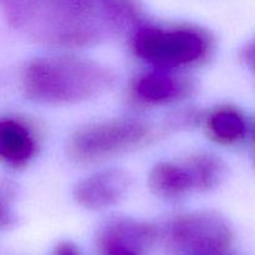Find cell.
<instances>
[{
  "instance_id": "12",
  "label": "cell",
  "mask_w": 255,
  "mask_h": 255,
  "mask_svg": "<svg viewBox=\"0 0 255 255\" xmlns=\"http://www.w3.org/2000/svg\"><path fill=\"white\" fill-rule=\"evenodd\" d=\"M243 60L249 69L255 72V40L251 42L243 51Z\"/></svg>"
},
{
  "instance_id": "1",
  "label": "cell",
  "mask_w": 255,
  "mask_h": 255,
  "mask_svg": "<svg viewBox=\"0 0 255 255\" xmlns=\"http://www.w3.org/2000/svg\"><path fill=\"white\" fill-rule=\"evenodd\" d=\"M109 70L76 56H45L29 62L22 89L30 100L45 105L75 104L101 94L111 85Z\"/></svg>"
},
{
  "instance_id": "5",
  "label": "cell",
  "mask_w": 255,
  "mask_h": 255,
  "mask_svg": "<svg viewBox=\"0 0 255 255\" xmlns=\"http://www.w3.org/2000/svg\"><path fill=\"white\" fill-rule=\"evenodd\" d=\"M156 236V228L151 224L117 218L102 227L97 243L102 255H144Z\"/></svg>"
},
{
  "instance_id": "11",
  "label": "cell",
  "mask_w": 255,
  "mask_h": 255,
  "mask_svg": "<svg viewBox=\"0 0 255 255\" xmlns=\"http://www.w3.org/2000/svg\"><path fill=\"white\" fill-rule=\"evenodd\" d=\"M209 127L218 141L233 143L246 136L247 125L243 117L233 110H221L211 117Z\"/></svg>"
},
{
  "instance_id": "6",
  "label": "cell",
  "mask_w": 255,
  "mask_h": 255,
  "mask_svg": "<svg viewBox=\"0 0 255 255\" xmlns=\"http://www.w3.org/2000/svg\"><path fill=\"white\" fill-rule=\"evenodd\" d=\"M129 187V177L121 169H109L82 179L74 197L85 208L104 209L119 203Z\"/></svg>"
},
{
  "instance_id": "2",
  "label": "cell",
  "mask_w": 255,
  "mask_h": 255,
  "mask_svg": "<svg viewBox=\"0 0 255 255\" xmlns=\"http://www.w3.org/2000/svg\"><path fill=\"white\" fill-rule=\"evenodd\" d=\"M146 134V125L138 120H109L79 129L72 137L70 151L79 161H97L137 146Z\"/></svg>"
},
{
  "instance_id": "14",
  "label": "cell",
  "mask_w": 255,
  "mask_h": 255,
  "mask_svg": "<svg viewBox=\"0 0 255 255\" xmlns=\"http://www.w3.org/2000/svg\"><path fill=\"white\" fill-rule=\"evenodd\" d=\"M223 255H227V254H223Z\"/></svg>"
},
{
  "instance_id": "7",
  "label": "cell",
  "mask_w": 255,
  "mask_h": 255,
  "mask_svg": "<svg viewBox=\"0 0 255 255\" xmlns=\"http://www.w3.org/2000/svg\"><path fill=\"white\" fill-rule=\"evenodd\" d=\"M149 188L156 196L163 198H178L194 191L188 169L179 164L158 163L153 167L148 178Z\"/></svg>"
},
{
  "instance_id": "8",
  "label": "cell",
  "mask_w": 255,
  "mask_h": 255,
  "mask_svg": "<svg viewBox=\"0 0 255 255\" xmlns=\"http://www.w3.org/2000/svg\"><path fill=\"white\" fill-rule=\"evenodd\" d=\"M35 151L29 131L14 120H0V159L10 164L26 162Z\"/></svg>"
},
{
  "instance_id": "13",
  "label": "cell",
  "mask_w": 255,
  "mask_h": 255,
  "mask_svg": "<svg viewBox=\"0 0 255 255\" xmlns=\"http://www.w3.org/2000/svg\"><path fill=\"white\" fill-rule=\"evenodd\" d=\"M52 255H81L79 249L71 243H61L54 249Z\"/></svg>"
},
{
  "instance_id": "9",
  "label": "cell",
  "mask_w": 255,
  "mask_h": 255,
  "mask_svg": "<svg viewBox=\"0 0 255 255\" xmlns=\"http://www.w3.org/2000/svg\"><path fill=\"white\" fill-rule=\"evenodd\" d=\"M182 89V84L176 77L163 71L144 75L136 84L137 95L152 104L176 100L181 95Z\"/></svg>"
},
{
  "instance_id": "3",
  "label": "cell",
  "mask_w": 255,
  "mask_h": 255,
  "mask_svg": "<svg viewBox=\"0 0 255 255\" xmlns=\"http://www.w3.org/2000/svg\"><path fill=\"white\" fill-rule=\"evenodd\" d=\"M133 47L141 59L161 67H176L197 61L206 54V41L189 30L144 27L134 35Z\"/></svg>"
},
{
  "instance_id": "10",
  "label": "cell",
  "mask_w": 255,
  "mask_h": 255,
  "mask_svg": "<svg viewBox=\"0 0 255 255\" xmlns=\"http://www.w3.org/2000/svg\"><path fill=\"white\" fill-rule=\"evenodd\" d=\"M191 174L194 191H209L226 177V166L216 156L197 154L184 163Z\"/></svg>"
},
{
  "instance_id": "4",
  "label": "cell",
  "mask_w": 255,
  "mask_h": 255,
  "mask_svg": "<svg viewBox=\"0 0 255 255\" xmlns=\"http://www.w3.org/2000/svg\"><path fill=\"white\" fill-rule=\"evenodd\" d=\"M169 241L193 255H223L233 243V232L217 213L202 212L174 219L168 228Z\"/></svg>"
}]
</instances>
